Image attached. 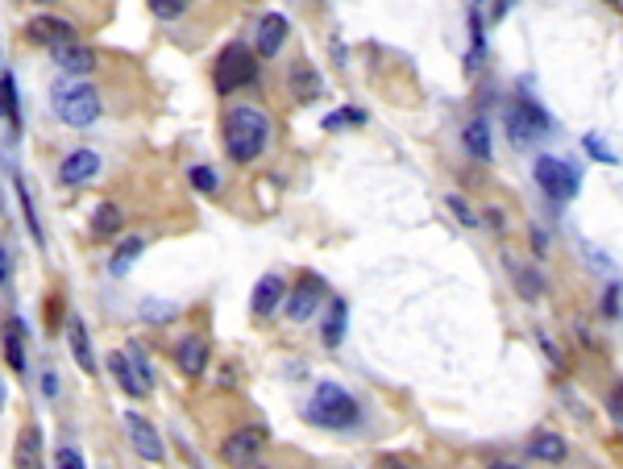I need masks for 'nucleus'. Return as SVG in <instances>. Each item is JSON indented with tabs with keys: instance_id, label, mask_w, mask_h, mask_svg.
Segmentation results:
<instances>
[{
	"instance_id": "23",
	"label": "nucleus",
	"mask_w": 623,
	"mask_h": 469,
	"mask_svg": "<svg viewBox=\"0 0 623 469\" xmlns=\"http://www.w3.org/2000/svg\"><path fill=\"white\" fill-rule=\"evenodd\" d=\"M0 117L9 120V129H22V104H17V79L5 71L0 75Z\"/></svg>"
},
{
	"instance_id": "22",
	"label": "nucleus",
	"mask_w": 623,
	"mask_h": 469,
	"mask_svg": "<svg viewBox=\"0 0 623 469\" xmlns=\"http://www.w3.org/2000/svg\"><path fill=\"white\" fill-rule=\"evenodd\" d=\"M462 142H465V150H470L478 163H491V125H486L483 117H474L470 125H465Z\"/></svg>"
},
{
	"instance_id": "14",
	"label": "nucleus",
	"mask_w": 623,
	"mask_h": 469,
	"mask_svg": "<svg viewBox=\"0 0 623 469\" xmlns=\"http://www.w3.org/2000/svg\"><path fill=\"white\" fill-rule=\"evenodd\" d=\"M100 171V154H92V150H76V154H67L63 158V171H59V179L63 183H87V179L96 175Z\"/></svg>"
},
{
	"instance_id": "19",
	"label": "nucleus",
	"mask_w": 623,
	"mask_h": 469,
	"mask_svg": "<svg viewBox=\"0 0 623 469\" xmlns=\"http://www.w3.org/2000/svg\"><path fill=\"white\" fill-rule=\"evenodd\" d=\"M179 370L187 374V378H195V374H204V366H208V341L204 337H187L179 345Z\"/></svg>"
},
{
	"instance_id": "28",
	"label": "nucleus",
	"mask_w": 623,
	"mask_h": 469,
	"mask_svg": "<svg viewBox=\"0 0 623 469\" xmlns=\"http://www.w3.org/2000/svg\"><path fill=\"white\" fill-rule=\"evenodd\" d=\"M17 196H22V212H25V225H30L33 241H38V245H46L42 220H38V212H33V196H30V187H25V179H17Z\"/></svg>"
},
{
	"instance_id": "8",
	"label": "nucleus",
	"mask_w": 623,
	"mask_h": 469,
	"mask_svg": "<svg viewBox=\"0 0 623 469\" xmlns=\"http://www.w3.org/2000/svg\"><path fill=\"white\" fill-rule=\"evenodd\" d=\"M108 370H113L117 386L130 394V399H146V394L154 391V382H146V374L130 361V353H108Z\"/></svg>"
},
{
	"instance_id": "7",
	"label": "nucleus",
	"mask_w": 623,
	"mask_h": 469,
	"mask_svg": "<svg viewBox=\"0 0 623 469\" xmlns=\"http://www.w3.org/2000/svg\"><path fill=\"white\" fill-rule=\"evenodd\" d=\"M262 448H266V428H237L233 437L221 445V457L229 465H249V461H258Z\"/></svg>"
},
{
	"instance_id": "25",
	"label": "nucleus",
	"mask_w": 623,
	"mask_h": 469,
	"mask_svg": "<svg viewBox=\"0 0 623 469\" xmlns=\"http://www.w3.org/2000/svg\"><path fill=\"white\" fill-rule=\"evenodd\" d=\"M22 337H25V324H22V320H9V328H5V358H9V366H13V370H17V374L25 370Z\"/></svg>"
},
{
	"instance_id": "16",
	"label": "nucleus",
	"mask_w": 623,
	"mask_h": 469,
	"mask_svg": "<svg viewBox=\"0 0 623 469\" xmlns=\"http://www.w3.org/2000/svg\"><path fill=\"white\" fill-rule=\"evenodd\" d=\"M528 453H532V461H548V465H553V461H565V453H570V448H565V437H561V432H548V428H540L537 437L528 440Z\"/></svg>"
},
{
	"instance_id": "36",
	"label": "nucleus",
	"mask_w": 623,
	"mask_h": 469,
	"mask_svg": "<svg viewBox=\"0 0 623 469\" xmlns=\"http://www.w3.org/2000/svg\"><path fill=\"white\" fill-rule=\"evenodd\" d=\"M449 208H453V212H457V217L465 220V225H474V212H470V204H465L462 196H449Z\"/></svg>"
},
{
	"instance_id": "35",
	"label": "nucleus",
	"mask_w": 623,
	"mask_h": 469,
	"mask_svg": "<svg viewBox=\"0 0 623 469\" xmlns=\"http://www.w3.org/2000/svg\"><path fill=\"white\" fill-rule=\"evenodd\" d=\"M586 150H591V154H594V158H602V163H615V154H611V150H607V146H602V142H599V137H586Z\"/></svg>"
},
{
	"instance_id": "21",
	"label": "nucleus",
	"mask_w": 623,
	"mask_h": 469,
	"mask_svg": "<svg viewBox=\"0 0 623 469\" xmlns=\"http://www.w3.org/2000/svg\"><path fill=\"white\" fill-rule=\"evenodd\" d=\"M279 304H283V279H279V274H266V279L254 287V304H249V307H254L258 316H270Z\"/></svg>"
},
{
	"instance_id": "39",
	"label": "nucleus",
	"mask_w": 623,
	"mask_h": 469,
	"mask_svg": "<svg viewBox=\"0 0 623 469\" xmlns=\"http://www.w3.org/2000/svg\"><path fill=\"white\" fill-rule=\"evenodd\" d=\"M507 9H511V0H499V4H494V17H503Z\"/></svg>"
},
{
	"instance_id": "24",
	"label": "nucleus",
	"mask_w": 623,
	"mask_h": 469,
	"mask_svg": "<svg viewBox=\"0 0 623 469\" xmlns=\"http://www.w3.org/2000/svg\"><path fill=\"white\" fill-rule=\"evenodd\" d=\"M121 225H125L121 208H117V204H100V208H96V217H92V237H96V241L117 237Z\"/></svg>"
},
{
	"instance_id": "20",
	"label": "nucleus",
	"mask_w": 623,
	"mask_h": 469,
	"mask_svg": "<svg viewBox=\"0 0 623 469\" xmlns=\"http://www.w3.org/2000/svg\"><path fill=\"white\" fill-rule=\"evenodd\" d=\"M13 465H22V469L42 465V432L38 428H22L17 448H13Z\"/></svg>"
},
{
	"instance_id": "40",
	"label": "nucleus",
	"mask_w": 623,
	"mask_h": 469,
	"mask_svg": "<svg viewBox=\"0 0 623 469\" xmlns=\"http://www.w3.org/2000/svg\"><path fill=\"white\" fill-rule=\"evenodd\" d=\"M5 399H9V386H5V378H0V411H5Z\"/></svg>"
},
{
	"instance_id": "33",
	"label": "nucleus",
	"mask_w": 623,
	"mask_h": 469,
	"mask_svg": "<svg viewBox=\"0 0 623 469\" xmlns=\"http://www.w3.org/2000/svg\"><path fill=\"white\" fill-rule=\"evenodd\" d=\"M54 461H59V465H67V469H84V457H79L76 448H59V453H54Z\"/></svg>"
},
{
	"instance_id": "15",
	"label": "nucleus",
	"mask_w": 623,
	"mask_h": 469,
	"mask_svg": "<svg viewBox=\"0 0 623 469\" xmlns=\"http://www.w3.org/2000/svg\"><path fill=\"white\" fill-rule=\"evenodd\" d=\"M507 274H511V283H516L519 299H528V304H537L540 295H545V279H540V270H532V266L516 262V258H507Z\"/></svg>"
},
{
	"instance_id": "29",
	"label": "nucleus",
	"mask_w": 623,
	"mask_h": 469,
	"mask_svg": "<svg viewBox=\"0 0 623 469\" xmlns=\"http://www.w3.org/2000/svg\"><path fill=\"white\" fill-rule=\"evenodd\" d=\"M187 4H192V0H150V9L158 13V17H167V22H171V17H179Z\"/></svg>"
},
{
	"instance_id": "27",
	"label": "nucleus",
	"mask_w": 623,
	"mask_h": 469,
	"mask_svg": "<svg viewBox=\"0 0 623 469\" xmlns=\"http://www.w3.org/2000/svg\"><path fill=\"white\" fill-rule=\"evenodd\" d=\"M345 341V304L341 299H333V307H329V320H324V345L329 350H337Z\"/></svg>"
},
{
	"instance_id": "31",
	"label": "nucleus",
	"mask_w": 623,
	"mask_h": 469,
	"mask_svg": "<svg viewBox=\"0 0 623 469\" xmlns=\"http://www.w3.org/2000/svg\"><path fill=\"white\" fill-rule=\"evenodd\" d=\"M192 183L200 187V191H216V175L208 166H192Z\"/></svg>"
},
{
	"instance_id": "2",
	"label": "nucleus",
	"mask_w": 623,
	"mask_h": 469,
	"mask_svg": "<svg viewBox=\"0 0 623 469\" xmlns=\"http://www.w3.org/2000/svg\"><path fill=\"white\" fill-rule=\"evenodd\" d=\"M308 420L321 428H349L357 424V399L337 382H321L308 403Z\"/></svg>"
},
{
	"instance_id": "4",
	"label": "nucleus",
	"mask_w": 623,
	"mask_h": 469,
	"mask_svg": "<svg viewBox=\"0 0 623 469\" xmlns=\"http://www.w3.org/2000/svg\"><path fill=\"white\" fill-rule=\"evenodd\" d=\"M503 125H507V133H511L516 146H528L532 137H545L548 133V117L537 100H511L503 109Z\"/></svg>"
},
{
	"instance_id": "41",
	"label": "nucleus",
	"mask_w": 623,
	"mask_h": 469,
	"mask_svg": "<svg viewBox=\"0 0 623 469\" xmlns=\"http://www.w3.org/2000/svg\"><path fill=\"white\" fill-rule=\"evenodd\" d=\"M607 4H619V0H607Z\"/></svg>"
},
{
	"instance_id": "34",
	"label": "nucleus",
	"mask_w": 623,
	"mask_h": 469,
	"mask_svg": "<svg viewBox=\"0 0 623 469\" xmlns=\"http://www.w3.org/2000/svg\"><path fill=\"white\" fill-rule=\"evenodd\" d=\"M607 411H611L615 420H619V424H623V382H619V386H615V391H611V399H607Z\"/></svg>"
},
{
	"instance_id": "5",
	"label": "nucleus",
	"mask_w": 623,
	"mask_h": 469,
	"mask_svg": "<svg viewBox=\"0 0 623 469\" xmlns=\"http://www.w3.org/2000/svg\"><path fill=\"white\" fill-rule=\"evenodd\" d=\"M54 109H59V117L67 120V125H76V129H84V125H92V120L100 117V96L96 88H87V84H79V88H54Z\"/></svg>"
},
{
	"instance_id": "17",
	"label": "nucleus",
	"mask_w": 623,
	"mask_h": 469,
	"mask_svg": "<svg viewBox=\"0 0 623 469\" xmlns=\"http://www.w3.org/2000/svg\"><path fill=\"white\" fill-rule=\"evenodd\" d=\"M287 88H291V96L300 100V104H312V100L321 96V75H316L308 63H295V66H291V75H287Z\"/></svg>"
},
{
	"instance_id": "1",
	"label": "nucleus",
	"mask_w": 623,
	"mask_h": 469,
	"mask_svg": "<svg viewBox=\"0 0 623 469\" xmlns=\"http://www.w3.org/2000/svg\"><path fill=\"white\" fill-rule=\"evenodd\" d=\"M270 142V120L258 109H233L225 117V150L233 163H254Z\"/></svg>"
},
{
	"instance_id": "26",
	"label": "nucleus",
	"mask_w": 623,
	"mask_h": 469,
	"mask_svg": "<svg viewBox=\"0 0 623 469\" xmlns=\"http://www.w3.org/2000/svg\"><path fill=\"white\" fill-rule=\"evenodd\" d=\"M141 250H146V241H141V237L121 241V245H117V253H113V262H108V270L117 274V279H121V274H130V266L138 262V253H141Z\"/></svg>"
},
{
	"instance_id": "18",
	"label": "nucleus",
	"mask_w": 623,
	"mask_h": 469,
	"mask_svg": "<svg viewBox=\"0 0 623 469\" xmlns=\"http://www.w3.org/2000/svg\"><path fill=\"white\" fill-rule=\"evenodd\" d=\"M316 304H321V283H316V279H308V283L295 287V295L287 299V316L295 320V324H303V320L316 312Z\"/></svg>"
},
{
	"instance_id": "13",
	"label": "nucleus",
	"mask_w": 623,
	"mask_h": 469,
	"mask_svg": "<svg viewBox=\"0 0 623 469\" xmlns=\"http://www.w3.org/2000/svg\"><path fill=\"white\" fill-rule=\"evenodd\" d=\"M283 42H287V17H283V13H266L258 25V55L275 58Z\"/></svg>"
},
{
	"instance_id": "11",
	"label": "nucleus",
	"mask_w": 623,
	"mask_h": 469,
	"mask_svg": "<svg viewBox=\"0 0 623 469\" xmlns=\"http://www.w3.org/2000/svg\"><path fill=\"white\" fill-rule=\"evenodd\" d=\"M67 341H71V353H76V366L84 374H96L100 366H96V353H92V341H87V328H84V320L71 312L67 316Z\"/></svg>"
},
{
	"instance_id": "12",
	"label": "nucleus",
	"mask_w": 623,
	"mask_h": 469,
	"mask_svg": "<svg viewBox=\"0 0 623 469\" xmlns=\"http://www.w3.org/2000/svg\"><path fill=\"white\" fill-rule=\"evenodd\" d=\"M54 63L63 66V71H71V75H87V71H96V55L87 50V46L79 42H63V46H50Z\"/></svg>"
},
{
	"instance_id": "30",
	"label": "nucleus",
	"mask_w": 623,
	"mask_h": 469,
	"mask_svg": "<svg viewBox=\"0 0 623 469\" xmlns=\"http://www.w3.org/2000/svg\"><path fill=\"white\" fill-rule=\"evenodd\" d=\"M366 120V112H357V109H349V112H333V117L324 120V129H341V125H362Z\"/></svg>"
},
{
	"instance_id": "32",
	"label": "nucleus",
	"mask_w": 623,
	"mask_h": 469,
	"mask_svg": "<svg viewBox=\"0 0 623 469\" xmlns=\"http://www.w3.org/2000/svg\"><path fill=\"white\" fill-rule=\"evenodd\" d=\"M125 353H130V361H133V366H138L141 374H146V382H154V366H150V361H146V353H141V345H130V350H125Z\"/></svg>"
},
{
	"instance_id": "38",
	"label": "nucleus",
	"mask_w": 623,
	"mask_h": 469,
	"mask_svg": "<svg viewBox=\"0 0 623 469\" xmlns=\"http://www.w3.org/2000/svg\"><path fill=\"white\" fill-rule=\"evenodd\" d=\"M9 279V258H5V250H0V283Z\"/></svg>"
},
{
	"instance_id": "3",
	"label": "nucleus",
	"mask_w": 623,
	"mask_h": 469,
	"mask_svg": "<svg viewBox=\"0 0 623 469\" xmlns=\"http://www.w3.org/2000/svg\"><path fill=\"white\" fill-rule=\"evenodd\" d=\"M532 175H537L540 191H545L548 199H557V204H570L582 187L578 166L565 163V158H553V154H540L537 166H532Z\"/></svg>"
},
{
	"instance_id": "10",
	"label": "nucleus",
	"mask_w": 623,
	"mask_h": 469,
	"mask_svg": "<svg viewBox=\"0 0 623 469\" xmlns=\"http://www.w3.org/2000/svg\"><path fill=\"white\" fill-rule=\"evenodd\" d=\"M30 38L42 46H63V42H76V25L63 22V17H33Z\"/></svg>"
},
{
	"instance_id": "37",
	"label": "nucleus",
	"mask_w": 623,
	"mask_h": 469,
	"mask_svg": "<svg viewBox=\"0 0 623 469\" xmlns=\"http://www.w3.org/2000/svg\"><path fill=\"white\" fill-rule=\"evenodd\" d=\"M146 316H150V320H167V316H175V307H158V304H146Z\"/></svg>"
},
{
	"instance_id": "6",
	"label": "nucleus",
	"mask_w": 623,
	"mask_h": 469,
	"mask_svg": "<svg viewBox=\"0 0 623 469\" xmlns=\"http://www.w3.org/2000/svg\"><path fill=\"white\" fill-rule=\"evenodd\" d=\"M258 79V58L249 55L246 46H229L225 55L216 58V92H237Z\"/></svg>"
},
{
	"instance_id": "9",
	"label": "nucleus",
	"mask_w": 623,
	"mask_h": 469,
	"mask_svg": "<svg viewBox=\"0 0 623 469\" xmlns=\"http://www.w3.org/2000/svg\"><path fill=\"white\" fill-rule=\"evenodd\" d=\"M125 432H130V440H133V448H138V457H146V461H162V440H158V432H154V424L150 420H141V415H125Z\"/></svg>"
}]
</instances>
